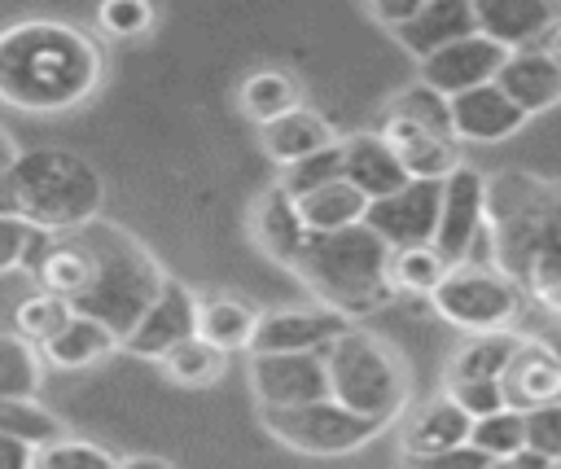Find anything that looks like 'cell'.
I'll return each mask as SVG.
<instances>
[{"instance_id": "4fadbf2b", "label": "cell", "mask_w": 561, "mask_h": 469, "mask_svg": "<svg viewBox=\"0 0 561 469\" xmlns=\"http://www.w3.org/2000/svg\"><path fill=\"white\" fill-rule=\"evenodd\" d=\"M197 294L184 285V281H171L162 285V294L153 298V307L145 311V320L131 329V338L123 342L127 355H140V359H167L180 342L197 338Z\"/></svg>"}, {"instance_id": "d590c367", "label": "cell", "mask_w": 561, "mask_h": 469, "mask_svg": "<svg viewBox=\"0 0 561 469\" xmlns=\"http://www.w3.org/2000/svg\"><path fill=\"white\" fill-rule=\"evenodd\" d=\"M478 451H486L491 460H513L517 451H526V412H495V416H482L473 421V438H469Z\"/></svg>"}, {"instance_id": "8d00e7d4", "label": "cell", "mask_w": 561, "mask_h": 469, "mask_svg": "<svg viewBox=\"0 0 561 469\" xmlns=\"http://www.w3.org/2000/svg\"><path fill=\"white\" fill-rule=\"evenodd\" d=\"M390 114H394V118H408V123H416V127H425V131L451 136V101H447L443 92L425 88V83L403 88V92L390 101Z\"/></svg>"}, {"instance_id": "c3c4849f", "label": "cell", "mask_w": 561, "mask_h": 469, "mask_svg": "<svg viewBox=\"0 0 561 469\" xmlns=\"http://www.w3.org/2000/svg\"><path fill=\"white\" fill-rule=\"evenodd\" d=\"M118 469H175V465L162 460V456H145V451H136V456H123Z\"/></svg>"}, {"instance_id": "83f0119b", "label": "cell", "mask_w": 561, "mask_h": 469, "mask_svg": "<svg viewBox=\"0 0 561 469\" xmlns=\"http://www.w3.org/2000/svg\"><path fill=\"white\" fill-rule=\"evenodd\" d=\"M114 351H123V342L105 324H96V320H88V316L75 311V320L44 346V364L66 368V373H79V368H92V364L110 359Z\"/></svg>"}, {"instance_id": "4dcf8cb0", "label": "cell", "mask_w": 561, "mask_h": 469, "mask_svg": "<svg viewBox=\"0 0 561 469\" xmlns=\"http://www.w3.org/2000/svg\"><path fill=\"white\" fill-rule=\"evenodd\" d=\"M39 386H44V351L0 329V399L35 403Z\"/></svg>"}, {"instance_id": "9f6ffc18", "label": "cell", "mask_w": 561, "mask_h": 469, "mask_svg": "<svg viewBox=\"0 0 561 469\" xmlns=\"http://www.w3.org/2000/svg\"><path fill=\"white\" fill-rule=\"evenodd\" d=\"M403 469H416V465H403Z\"/></svg>"}, {"instance_id": "2e32d148", "label": "cell", "mask_w": 561, "mask_h": 469, "mask_svg": "<svg viewBox=\"0 0 561 469\" xmlns=\"http://www.w3.org/2000/svg\"><path fill=\"white\" fill-rule=\"evenodd\" d=\"M473 13H478V31L508 53L539 48L548 31L561 22V4L548 0H473Z\"/></svg>"}, {"instance_id": "3957f363", "label": "cell", "mask_w": 561, "mask_h": 469, "mask_svg": "<svg viewBox=\"0 0 561 469\" xmlns=\"http://www.w3.org/2000/svg\"><path fill=\"white\" fill-rule=\"evenodd\" d=\"M83 245L92 250V285L75 298V311L105 324L118 342L131 338V329L145 320V311L153 307V298L167 285L162 263L118 224H88Z\"/></svg>"}, {"instance_id": "d6986e66", "label": "cell", "mask_w": 561, "mask_h": 469, "mask_svg": "<svg viewBox=\"0 0 561 469\" xmlns=\"http://www.w3.org/2000/svg\"><path fill=\"white\" fill-rule=\"evenodd\" d=\"M381 136H386V145L399 153V162H403V171H408L412 180H438V184H443L447 175H456V171L465 167L456 136L425 131V127H416V123H408V118H394V114H386Z\"/></svg>"}, {"instance_id": "f5cc1de1", "label": "cell", "mask_w": 561, "mask_h": 469, "mask_svg": "<svg viewBox=\"0 0 561 469\" xmlns=\"http://www.w3.org/2000/svg\"><path fill=\"white\" fill-rule=\"evenodd\" d=\"M543 346H548V351L557 355V364H561V324H552V329L543 333Z\"/></svg>"}, {"instance_id": "ba28073f", "label": "cell", "mask_w": 561, "mask_h": 469, "mask_svg": "<svg viewBox=\"0 0 561 469\" xmlns=\"http://www.w3.org/2000/svg\"><path fill=\"white\" fill-rule=\"evenodd\" d=\"M430 302L447 324L482 338V333H508L513 329V320L522 311V289L500 267H482L469 259V263L447 272V281L434 289Z\"/></svg>"}, {"instance_id": "44dd1931", "label": "cell", "mask_w": 561, "mask_h": 469, "mask_svg": "<svg viewBox=\"0 0 561 469\" xmlns=\"http://www.w3.org/2000/svg\"><path fill=\"white\" fill-rule=\"evenodd\" d=\"M504 386V403L513 412H535L561 399V364L557 355L543 346V338H526L522 351L513 355V364L500 377Z\"/></svg>"}, {"instance_id": "d4e9b609", "label": "cell", "mask_w": 561, "mask_h": 469, "mask_svg": "<svg viewBox=\"0 0 561 469\" xmlns=\"http://www.w3.org/2000/svg\"><path fill=\"white\" fill-rule=\"evenodd\" d=\"M237 110H241L250 123L267 127V123L285 118V114L302 110V83H298L289 70H276V66L250 70V75L241 79V88H237Z\"/></svg>"}, {"instance_id": "e0dca14e", "label": "cell", "mask_w": 561, "mask_h": 469, "mask_svg": "<svg viewBox=\"0 0 561 469\" xmlns=\"http://www.w3.org/2000/svg\"><path fill=\"white\" fill-rule=\"evenodd\" d=\"M473 438V416L451 399V394H434L430 403H421L403 434H399V451H403V465H416V460H430L438 451H451V447H465Z\"/></svg>"}, {"instance_id": "7402d4cb", "label": "cell", "mask_w": 561, "mask_h": 469, "mask_svg": "<svg viewBox=\"0 0 561 469\" xmlns=\"http://www.w3.org/2000/svg\"><path fill=\"white\" fill-rule=\"evenodd\" d=\"M478 35V13L469 0H425L421 13L394 31V39L416 57V61H430L434 53L451 48L456 39H469Z\"/></svg>"}, {"instance_id": "5bb4252c", "label": "cell", "mask_w": 561, "mask_h": 469, "mask_svg": "<svg viewBox=\"0 0 561 469\" xmlns=\"http://www.w3.org/2000/svg\"><path fill=\"white\" fill-rule=\"evenodd\" d=\"M504 61H508V48H500L495 39H486L478 31L469 39H456L451 48L434 53L430 61H421V83L434 88V92H443L451 101V96H465L473 88L495 83L500 70H504Z\"/></svg>"}, {"instance_id": "60d3db41", "label": "cell", "mask_w": 561, "mask_h": 469, "mask_svg": "<svg viewBox=\"0 0 561 469\" xmlns=\"http://www.w3.org/2000/svg\"><path fill=\"white\" fill-rule=\"evenodd\" d=\"M96 22L101 31H110L114 39H136V35H149L153 22H158V9L149 0H110L96 9Z\"/></svg>"}, {"instance_id": "4316f807", "label": "cell", "mask_w": 561, "mask_h": 469, "mask_svg": "<svg viewBox=\"0 0 561 469\" xmlns=\"http://www.w3.org/2000/svg\"><path fill=\"white\" fill-rule=\"evenodd\" d=\"M368 197L351 184V180H337L329 188H316L307 197H298V210H302V224L311 228V237H329V232H346V228H359L368 219Z\"/></svg>"}, {"instance_id": "9c48e42d", "label": "cell", "mask_w": 561, "mask_h": 469, "mask_svg": "<svg viewBox=\"0 0 561 469\" xmlns=\"http://www.w3.org/2000/svg\"><path fill=\"white\" fill-rule=\"evenodd\" d=\"M355 324L351 316L311 302V307H272L263 311L259 338L250 355H324L337 338H346Z\"/></svg>"}, {"instance_id": "603a6c76", "label": "cell", "mask_w": 561, "mask_h": 469, "mask_svg": "<svg viewBox=\"0 0 561 469\" xmlns=\"http://www.w3.org/2000/svg\"><path fill=\"white\" fill-rule=\"evenodd\" d=\"M259 140H263V153H267L280 171H289V167H298V162H307V158L333 149L342 136L329 127L324 114H316V110L302 105V110H294V114H285V118H276V123H267V127H259Z\"/></svg>"}, {"instance_id": "ffe728a7", "label": "cell", "mask_w": 561, "mask_h": 469, "mask_svg": "<svg viewBox=\"0 0 561 469\" xmlns=\"http://www.w3.org/2000/svg\"><path fill=\"white\" fill-rule=\"evenodd\" d=\"M342 171L346 180L368 197V202H381L399 188L412 184V175L403 171L399 153L386 145L381 131H355V136H342Z\"/></svg>"}, {"instance_id": "f6af8a7d", "label": "cell", "mask_w": 561, "mask_h": 469, "mask_svg": "<svg viewBox=\"0 0 561 469\" xmlns=\"http://www.w3.org/2000/svg\"><path fill=\"white\" fill-rule=\"evenodd\" d=\"M421 4L425 0H373L368 4V18L381 22V26H390V31H399V26H408L421 13Z\"/></svg>"}, {"instance_id": "b9f144b4", "label": "cell", "mask_w": 561, "mask_h": 469, "mask_svg": "<svg viewBox=\"0 0 561 469\" xmlns=\"http://www.w3.org/2000/svg\"><path fill=\"white\" fill-rule=\"evenodd\" d=\"M443 394H451L473 421H482V416H495V412H504L508 403H504V386L500 381H447V390Z\"/></svg>"}, {"instance_id": "db71d44e", "label": "cell", "mask_w": 561, "mask_h": 469, "mask_svg": "<svg viewBox=\"0 0 561 469\" xmlns=\"http://www.w3.org/2000/svg\"><path fill=\"white\" fill-rule=\"evenodd\" d=\"M539 302H543V307H548L552 316H561V285H557V289H548V294H543Z\"/></svg>"}, {"instance_id": "11a10c76", "label": "cell", "mask_w": 561, "mask_h": 469, "mask_svg": "<svg viewBox=\"0 0 561 469\" xmlns=\"http://www.w3.org/2000/svg\"><path fill=\"white\" fill-rule=\"evenodd\" d=\"M491 469H517V465H513V460H495Z\"/></svg>"}, {"instance_id": "52a82bcc", "label": "cell", "mask_w": 561, "mask_h": 469, "mask_svg": "<svg viewBox=\"0 0 561 469\" xmlns=\"http://www.w3.org/2000/svg\"><path fill=\"white\" fill-rule=\"evenodd\" d=\"M259 416H263V430L298 456H351L386 430L342 408L337 399H316L302 408H259Z\"/></svg>"}, {"instance_id": "7a4b0ae2", "label": "cell", "mask_w": 561, "mask_h": 469, "mask_svg": "<svg viewBox=\"0 0 561 469\" xmlns=\"http://www.w3.org/2000/svg\"><path fill=\"white\" fill-rule=\"evenodd\" d=\"M486 237L495 267L543 298L561 285V184L526 171H500L486 180Z\"/></svg>"}, {"instance_id": "30bf717a", "label": "cell", "mask_w": 561, "mask_h": 469, "mask_svg": "<svg viewBox=\"0 0 561 469\" xmlns=\"http://www.w3.org/2000/svg\"><path fill=\"white\" fill-rule=\"evenodd\" d=\"M438 215H443V184L438 180H412L408 188L373 202L364 224L390 250H412V245H434Z\"/></svg>"}, {"instance_id": "484cf974", "label": "cell", "mask_w": 561, "mask_h": 469, "mask_svg": "<svg viewBox=\"0 0 561 469\" xmlns=\"http://www.w3.org/2000/svg\"><path fill=\"white\" fill-rule=\"evenodd\" d=\"M259 324H263V311H254L232 294H215L197 302V338H206L219 351H254Z\"/></svg>"}, {"instance_id": "8fae6325", "label": "cell", "mask_w": 561, "mask_h": 469, "mask_svg": "<svg viewBox=\"0 0 561 469\" xmlns=\"http://www.w3.org/2000/svg\"><path fill=\"white\" fill-rule=\"evenodd\" d=\"M245 377L259 408H302L329 399L324 355H250Z\"/></svg>"}, {"instance_id": "8992f818", "label": "cell", "mask_w": 561, "mask_h": 469, "mask_svg": "<svg viewBox=\"0 0 561 469\" xmlns=\"http://www.w3.org/2000/svg\"><path fill=\"white\" fill-rule=\"evenodd\" d=\"M324 368H329V399H337L342 408L390 425L403 416L408 408V364L399 359V351L368 333V329H351L346 338H337L324 351Z\"/></svg>"}, {"instance_id": "f546056e", "label": "cell", "mask_w": 561, "mask_h": 469, "mask_svg": "<svg viewBox=\"0 0 561 469\" xmlns=\"http://www.w3.org/2000/svg\"><path fill=\"white\" fill-rule=\"evenodd\" d=\"M526 338H517L513 329L508 333H482V338H469L451 364H447V377L443 381H500L504 368L513 364V355L522 351Z\"/></svg>"}, {"instance_id": "7bdbcfd3", "label": "cell", "mask_w": 561, "mask_h": 469, "mask_svg": "<svg viewBox=\"0 0 561 469\" xmlns=\"http://www.w3.org/2000/svg\"><path fill=\"white\" fill-rule=\"evenodd\" d=\"M526 447L548 460H561V399L526 412Z\"/></svg>"}, {"instance_id": "d6a6232c", "label": "cell", "mask_w": 561, "mask_h": 469, "mask_svg": "<svg viewBox=\"0 0 561 469\" xmlns=\"http://www.w3.org/2000/svg\"><path fill=\"white\" fill-rule=\"evenodd\" d=\"M162 373H167L175 386L206 390V386H215V381L228 373V351L210 346L206 338H188V342H180V346L162 359Z\"/></svg>"}, {"instance_id": "681fc988", "label": "cell", "mask_w": 561, "mask_h": 469, "mask_svg": "<svg viewBox=\"0 0 561 469\" xmlns=\"http://www.w3.org/2000/svg\"><path fill=\"white\" fill-rule=\"evenodd\" d=\"M513 465H517V469H552L557 460H548V456H539V451H530V447H526V451H517V456H513Z\"/></svg>"}, {"instance_id": "ac0fdd59", "label": "cell", "mask_w": 561, "mask_h": 469, "mask_svg": "<svg viewBox=\"0 0 561 469\" xmlns=\"http://www.w3.org/2000/svg\"><path fill=\"white\" fill-rule=\"evenodd\" d=\"M526 110L513 105V96L500 83L473 88L465 96H451V136L469 145H495L526 127Z\"/></svg>"}, {"instance_id": "f35d334b", "label": "cell", "mask_w": 561, "mask_h": 469, "mask_svg": "<svg viewBox=\"0 0 561 469\" xmlns=\"http://www.w3.org/2000/svg\"><path fill=\"white\" fill-rule=\"evenodd\" d=\"M48 232L31 228L26 219H0V276L18 272V267H35L39 254L48 250Z\"/></svg>"}, {"instance_id": "1f68e13d", "label": "cell", "mask_w": 561, "mask_h": 469, "mask_svg": "<svg viewBox=\"0 0 561 469\" xmlns=\"http://www.w3.org/2000/svg\"><path fill=\"white\" fill-rule=\"evenodd\" d=\"M70 320H75V302H70V298H57V294H48V289H35V294H26V298L13 307V333L26 338V342L39 346V351H44Z\"/></svg>"}, {"instance_id": "ab89813d", "label": "cell", "mask_w": 561, "mask_h": 469, "mask_svg": "<svg viewBox=\"0 0 561 469\" xmlns=\"http://www.w3.org/2000/svg\"><path fill=\"white\" fill-rule=\"evenodd\" d=\"M337 180H346V171H342V140H337L333 149H324V153H316V158H307V162L280 171V188H285L289 197H307V193L329 188V184H337Z\"/></svg>"}, {"instance_id": "74e56055", "label": "cell", "mask_w": 561, "mask_h": 469, "mask_svg": "<svg viewBox=\"0 0 561 469\" xmlns=\"http://www.w3.org/2000/svg\"><path fill=\"white\" fill-rule=\"evenodd\" d=\"M123 456H114L110 447L92 443V438H57L53 447H39L35 469H118Z\"/></svg>"}, {"instance_id": "7dc6e473", "label": "cell", "mask_w": 561, "mask_h": 469, "mask_svg": "<svg viewBox=\"0 0 561 469\" xmlns=\"http://www.w3.org/2000/svg\"><path fill=\"white\" fill-rule=\"evenodd\" d=\"M0 219H22V202H18L13 171H0Z\"/></svg>"}, {"instance_id": "816d5d0a", "label": "cell", "mask_w": 561, "mask_h": 469, "mask_svg": "<svg viewBox=\"0 0 561 469\" xmlns=\"http://www.w3.org/2000/svg\"><path fill=\"white\" fill-rule=\"evenodd\" d=\"M539 48H548V53H552V57H557V61H561V22H557V26H552V31H548V39H543V44H539Z\"/></svg>"}, {"instance_id": "e575fe53", "label": "cell", "mask_w": 561, "mask_h": 469, "mask_svg": "<svg viewBox=\"0 0 561 469\" xmlns=\"http://www.w3.org/2000/svg\"><path fill=\"white\" fill-rule=\"evenodd\" d=\"M0 434H13L31 447H53L57 438H66L61 421L39 408V403H18V399H0Z\"/></svg>"}, {"instance_id": "5b68a950", "label": "cell", "mask_w": 561, "mask_h": 469, "mask_svg": "<svg viewBox=\"0 0 561 469\" xmlns=\"http://www.w3.org/2000/svg\"><path fill=\"white\" fill-rule=\"evenodd\" d=\"M390 245L368 228H346V232H329V237H311L302 263H298V281H307V289L342 311V316H359L381 307L394 285H390Z\"/></svg>"}, {"instance_id": "6da1fadb", "label": "cell", "mask_w": 561, "mask_h": 469, "mask_svg": "<svg viewBox=\"0 0 561 469\" xmlns=\"http://www.w3.org/2000/svg\"><path fill=\"white\" fill-rule=\"evenodd\" d=\"M101 75V48L70 22L26 18L0 31V101L22 114L79 110Z\"/></svg>"}, {"instance_id": "f907efd6", "label": "cell", "mask_w": 561, "mask_h": 469, "mask_svg": "<svg viewBox=\"0 0 561 469\" xmlns=\"http://www.w3.org/2000/svg\"><path fill=\"white\" fill-rule=\"evenodd\" d=\"M18 153H22V149L13 145V136H9L4 127H0V171H9V167L18 162Z\"/></svg>"}, {"instance_id": "cb8c5ba5", "label": "cell", "mask_w": 561, "mask_h": 469, "mask_svg": "<svg viewBox=\"0 0 561 469\" xmlns=\"http://www.w3.org/2000/svg\"><path fill=\"white\" fill-rule=\"evenodd\" d=\"M513 105H522L526 114H543L552 105H561V61L548 48H526V53H508L500 79H495Z\"/></svg>"}, {"instance_id": "9a60e30c", "label": "cell", "mask_w": 561, "mask_h": 469, "mask_svg": "<svg viewBox=\"0 0 561 469\" xmlns=\"http://www.w3.org/2000/svg\"><path fill=\"white\" fill-rule=\"evenodd\" d=\"M250 237H254V245H259L272 263L298 272V263H302V254H307V245H311V228L302 224L298 197H289V193L280 188V180L267 184V188L254 197V206H250Z\"/></svg>"}, {"instance_id": "836d02e7", "label": "cell", "mask_w": 561, "mask_h": 469, "mask_svg": "<svg viewBox=\"0 0 561 469\" xmlns=\"http://www.w3.org/2000/svg\"><path fill=\"white\" fill-rule=\"evenodd\" d=\"M451 263L434 250V245H412V250H394L390 254V285L394 289H408V294H430L447 281Z\"/></svg>"}, {"instance_id": "277c9868", "label": "cell", "mask_w": 561, "mask_h": 469, "mask_svg": "<svg viewBox=\"0 0 561 469\" xmlns=\"http://www.w3.org/2000/svg\"><path fill=\"white\" fill-rule=\"evenodd\" d=\"M22 202V219L48 237L83 232L101 219L105 206V175L75 149H22L9 167Z\"/></svg>"}, {"instance_id": "f1b7e54d", "label": "cell", "mask_w": 561, "mask_h": 469, "mask_svg": "<svg viewBox=\"0 0 561 469\" xmlns=\"http://www.w3.org/2000/svg\"><path fill=\"white\" fill-rule=\"evenodd\" d=\"M35 285L70 302L92 285V250L83 245L79 232L70 241H48V250L35 263Z\"/></svg>"}, {"instance_id": "ee69618b", "label": "cell", "mask_w": 561, "mask_h": 469, "mask_svg": "<svg viewBox=\"0 0 561 469\" xmlns=\"http://www.w3.org/2000/svg\"><path fill=\"white\" fill-rule=\"evenodd\" d=\"M495 460L486 456V451H478L473 443H465V447H451V451H438V456H430V460H416V469H491Z\"/></svg>"}, {"instance_id": "bcb514c9", "label": "cell", "mask_w": 561, "mask_h": 469, "mask_svg": "<svg viewBox=\"0 0 561 469\" xmlns=\"http://www.w3.org/2000/svg\"><path fill=\"white\" fill-rule=\"evenodd\" d=\"M35 456H39V447H31L13 434H0V469H35Z\"/></svg>"}, {"instance_id": "7c38bea8", "label": "cell", "mask_w": 561, "mask_h": 469, "mask_svg": "<svg viewBox=\"0 0 561 469\" xmlns=\"http://www.w3.org/2000/svg\"><path fill=\"white\" fill-rule=\"evenodd\" d=\"M486 232V175L473 167H460L456 175L443 180V215H438V237L434 250L460 267L473 254V241Z\"/></svg>"}]
</instances>
